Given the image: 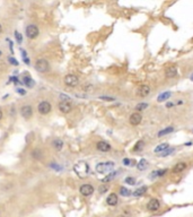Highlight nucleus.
I'll return each mask as SVG.
<instances>
[{"label": "nucleus", "instance_id": "nucleus-19", "mask_svg": "<svg viewBox=\"0 0 193 217\" xmlns=\"http://www.w3.org/2000/svg\"><path fill=\"white\" fill-rule=\"evenodd\" d=\"M63 145H64V144H63V141L61 139H58V138H56V139H54L52 141V146L54 148H56V151H61V149H62L63 148Z\"/></svg>", "mask_w": 193, "mask_h": 217}, {"label": "nucleus", "instance_id": "nucleus-6", "mask_svg": "<svg viewBox=\"0 0 193 217\" xmlns=\"http://www.w3.org/2000/svg\"><path fill=\"white\" fill-rule=\"evenodd\" d=\"M51 108H52V106H51V104H50L48 101H42L39 104V106H37L39 112L41 113V114H43V116L49 114V113L51 112Z\"/></svg>", "mask_w": 193, "mask_h": 217}, {"label": "nucleus", "instance_id": "nucleus-18", "mask_svg": "<svg viewBox=\"0 0 193 217\" xmlns=\"http://www.w3.org/2000/svg\"><path fill=\"white\" fill-rule=\"evenodd\" d=\"M147 187L146 186H144V187H140V188H138V189H136L132 192V196H134V197H141V196H144L145 193H146V191H147Z\"/></svg>", "mask_w": 193, "mask_h": 217}, {"label": "nucleus", "instance_id": "nucleus-9", "mask_svg": "<svg viewBox=\"0 0 193 217\" xmlns=\"http://www.w3.org/2000/svg\"><path fill=\"white\" fill-rule=\"evenodd\" d=\"M21 114L25 119H29L33 116V108L31 105H24L21 108Z\"/></svg>", "mask_w": 193, "mask_h": 217}, {"label": "nucleus", "instance_id": "nucleus-28", "mask_svg": "<svg viewBox=\"0 0 193 217\" xmlns=\"http://www.w3.org/2000/svg\"><path fill=\"white\" fill-rule=\"evenodd\" d=\"M32 156L34 158H36V160H40V158L42 157V153H41L40 149H34V151L32 152Z\"/></svg>", "mask_w": 193, "mask_h": 217}, {"label": "nucleus", "instance_id": "nucleus-43", "mask_svg": "<svg viewBox=\"0 0 193 217\" xmlns=\"http://www.w3.org/2000/svg\"><path fill=\"white\" fill-rule=\"evenodd\" d=\"M1 32H2V26L0 25V33H1Z\"/></svg>", "mask_w": 193, "mask_h": 217}, {"label": "nucleus", "instance_id": "nucleus-10", "mask_svg": "<svg viewBox=\"0 0 193 217\" xmlns=\"http://www.w3.org/2000/svg\"><path fill=\"white\" fill-rule=\"evenodd\" d=\"M129 121H130V123L132 126H138V124H140V122L142 121V116H141L140 113L134 112L130 116V120H129Z\"/></svg>", "mask_w": 193, "mask_h": 217}, {"label": "nucleus", "instance_id": "nucleus-24", "mask_svg": "<svg viewBox=\"0 0 193 217\" xmlns=\"http://www.w3.org/2000/svg\"><path fill=\"white\" fill-rule=\"evenodd\" d=\"M24 84L26 85L27 87H33V86H34V81H33L29 76H25L24 77Z\"/></svg>", "mask_w": 193, "mask_h": 217}, {"label": "nucleus", "instance_id": "nucleus-4", "mask_svg": "<svg viewBox=\"0 0 193 217\" xmlns=\"http://www.w3.org/2000/svg\"><path fill=\"white\" fill-rule=\"evenodd\" d=\"M64 84L67 85L68 87H76L79 84V78L74 74H68L64 77Z\"/></svg>", "mask_w": 193, "mask_h": 217}, {"label": "nucleus", "instance_id": "nucleus-2", "mask_svg": "<svg viewBox=\"0 0 193 217\" xmlns=\"http://www.w3.org/2000/svg\"><path fill=\"white\" fill-rule=\"evenodd\" d=\"M114 163L113 162H104L96 165V172L97 173H109L114 168Z\"/></svg>", "mask_w": 193, "mask_h": 217}, {"label": "nucleus", "instance_id": "nucleus-22", "mask_svg": "<svg viewBox=\"0 0 193 217\" xmlns=\"http://www.w3.org/2000/svg\"><path fill=\"white\" fill-rule=\"evenodd\" d=\"M148 166V162L145 160V158H142V160H140V162L137 164V168L138 170H140V171H144V170H146V168Z\"/></svg>", "mask_w": 193, "mask_h": 217}, {"label": "nucleus", "instance_id": "nucleus-25", "mask_svg": "<svg viewBox=\"0 0 193 217\" xmlns=\"http://www.w3.org/2000/svg\"><path fill=\"white\" fill-rule=\"evenodd\" d=\"M124 182H125L126 184H129V186H134V184L137 183V181H136V179L132 178V176H128V178H125Z\"/></svg>", "mask_w": 193, "mask_h": 217}, {"label": "nucleus", "instance_id": "nucleus-23", "mask_svg": "<svg viewBox=\"0 0 193 217\" xmlns=\"http://www.w3.org/2000/svg\"><path fill=\"white\" fill-rule=\"evenodd\" d=\"M120 195L122 197H129L131 195V191L125 187H121L120 188Z\"/></svg>", "mask_w": 193, "mask_h": 217}, {"label": "nucleus", "instance_id": "nucleus-14", "mask_svg": "<svg viewBox=\"0 0 193 217\" xmlns=\"http://www.w3.org/2000/svg\"><path fill=\"white\" fill-rule=\"evenodd\" d=\"M137 93L140 97H146V96H148L149 93H150V88H149V86H147V85H141L140 87L138 88Z\"/></svg>", "mask_w": 193, "mask_h": 217}, {"label": "nucleus", "instance_id": "nucleus-16", "mask_svg": "<svg viewBox=\"0 0 193 217\" xmlns=\"http://www.w3.org/2000/svg\"><path fill=\"white\" fill-rule=\"evenodd\" d=\"M186 168H187V164H186V163L179 162V163H177V164L173 168V172H174V173H181V172L184 171Z\"/></svg>", "mask_w": 193, "mask_h": 217}, {"label": "nucleus", "instance_id": "nucleus-33", "mask_svg": "<svg viewBox=\"0 0 193 217\" xmlns=\"http://www.w3.org/2000/svg\"><path fill=\"white\" fill-rule=\"evenodd\" d=\"M107 189H109V188H107L106 186H101L98 188V191H99V193H105L106 191H107Z\"/></svg>", "mask_w": 193, "mask_h": 217}, {"label": "nucleus", "instance_id": "nucleus-31", "mask_svg": "<svg viewBox=\"0 0 193 217\" xmlns=\"http://www.w3.org/2000/svg\"><path fill=\"white\" fill-rule=\"evenodd\" d=\"M8 61H9V62L13 65V66H18V65H19L17 60L15 59V58H13V57H9V58H8Z\"/></svg>", "mask_w": 193, "mask_h": 217}, {"label": "nucleus", "instance_id": "nucleus-32", "mask_svg": "<svg viewBox=\"0 0 193 217\" xmlns=\"http://www.w3.org/2000/svg\"><path fill=\"white\" fill-rule=\"evenodd\" d=\"M15 36H16V40H17V42L18 43H21V40H23V37H21V33H18V32H15Z\"/></svg>", "mask_w": 193, "mask_h": 217}, {"label": "nucleus", "instance_id": "nucleus-41", "mask_svg": "<svg viewBox=\"0 0 193 217\" xmlns=\"http://www.w3.org/2000/svg\"><path fill=\"white\" fill-rule=\"evenodd\" d=\"M2 119V111H1V110H0V120Z\"/></svg>", "mask_w": 193, "mask_h": 217}, {"label": "nucleus", "instance_id": "nucleus-20", "mask_svg": "<svg viewBox=\"0 0 193 217\" xmlns=\"http://www.w3.org/2000/svg\"><path fill=\"white\" fill-rule=\"evenodd\" d=\"M168 148H169V145L167 143L160 144V145H158L157 147L155 148V153H163V152H165L166 149H168Z\"/></svg>", "mask_w": 193, "mask_h": 217}, {"label": "nucleus", "instance_id": "nucleus-5", "mask_svg": "<svg viewBox=\"0 0 193 217\" xmlns=\"http://www.w3.org/2000/svg\"><path fill=\"white\" fill-rule=\"evenodd\" d=\"M35 69L39 73H46L50 69V65L45 59H39L35 63Z\"/></svg>", "mask_w": 193, "mask_h": 217}, {"label": "nucleus", "instance_id": "nucleus-27", "mask_svg": "<svg viewBox=\"0 0 193 217\" xmlns=\"http://www.w3.org/2000/svg\"><path fill=\"white\" fill-rule=\"evenodd\" d=\"M144 145H145V143L142 141V140H140V141H138L137 144H136V146L133 147V151L134 152H139V151H141L142 148H144Z\"/></svg>", "mask_w": 193, "mask_h": 217}, {"label": "nucleus", "instance_id": "nucleus-40", "mask_svg": "<svg viewBox=\"0 0 193 217\" xmlns=\"http://www.w3.org/2000/svg\"><path fill=\"white\" fill-rule=\"evenodd\" d=\"M172 106H174V103H172V102H167L166 103V108H172Z\"/></svg>", "mask_w": 193, "mask_h": 217}, {"label": "nucleus", "instance_id": "nucleus-39", "mask_svg": "<svg viewBox=\"0 0 193 217\" xmlns=\"http://www.w3.org/2000/svg\"><path fill=\"white\" fill-rule=\"evenodd\" d=\"M17 93H19L21 95H25V94H26V91H24L23 88H18V89H17Z\"/></svg>", "mask_w": 193, "mask_h": 217}, {"label": "nucleus", "instance_id": "nucleus-26", "mask_svg": "<svg viewBox=\"0 0 193 217\" xmlns=\"http://www.w3.org/2000/svg\"><path fill=\"white\" fill-rule=\"evenodd\" d=\"M115 175H116V172H113V173H110V174L107 175V176H105V178L103 179V180H102V182H103V183L110 182V181H111V180H112V179L114 178Z\"/></svg>", "mask_w": 193, "mask_h": 217}, {"label": "nucleus", "instance_id": "nucleus-7", "mask_svg": "<svg viewBox=\"0 0 193 217\" xmlns=\"http://www.w3.org/2000/svg\"><path fill=\"white\" fill-rule=\"evenodd\" d=\"M94 187L91 186V184H88V183H85L83 186L79 188V191L80 193L83 195L84 197H89L91 196L93 193H94Z\"/></svg>", "mask_w": 193, "mask_h": 217}, {"label": "nucleus", "instance_id": "nucleus-37", "mask_svg": "<svg viewBox=\"0 0 193 217\" xmlns=\"http://www.w3.org/2000/svg\"><path fill=\"white\" fill-rule=\"evenodd\" d=\"M123 164L125 165V166H129V165H131V161L129 158H124L123 160Z\"/></svg>", "mask_w": 193, "mask_h": 217}, {"label": "nucleus", "instance_id": "nucleus-21", "mask_svg": "<svg viewBox=\"0 0 193 217\" xmlns=\"http://www.w3.org/2000/svg\"><path fill=\"white\" fill-rule=\"evenodd\" d=\"M173 131H174V128H173V127H168V128H165V129L160 130V131L157 133V136L163 137V136H165V135H168V133L173 132Z\"/></svg>", "mask_w": 193, "mask_h": 217}, {"label": "nucleus", "instance_id": "nucleus-12", "mask_svg": "<svg viewBox=\"0 0 193 217\" xmlns=\"http://www.w3.org/2000/svg\"><path fill=\"white\" fill-rule=\"evenodd\" d=\"M58 108H59V110L62 113H69V112H71V110H72V106H71V104L69 103V102L61 101L59 103V105H58Z\"/></svg>", "mask_w": 193, "mask_h": 217}, {"label": "nucleus", "instance_id": "nucleus-36", "mask_svg": "<svg viewBox=\"0 0 193 217\" xmlns=\"http://www.w3.org/2000/svg\"><path fill=\"white\" fill-rule=\"evenodd\" d=\"M60 97L62 98V102H68L69 100H70V97H68L67 95H63V94L60 95Z\"/></svg>", "mask_w": 193, "mask_h": 217}, {"label": "nucleus", "instance_id": "nucleus-8", "mask_svg": "<svg viewBox=\"0 0 193 217\" xmlns=\"http://www.w3.org/2000/svg\"><path fill=\"white\" fill-rule=\"evenodd\" d=\"M160 208V203H159V200L156 199V198H152L148 201L147 203V209L149 211H157L158 209Z\"/></svg>", "mask_w": 193, "mask_h": 217}, {"label": "nucleus", "instance_id": "nucleus-1", "mask_svg": "<svg viewBox=\"0 0 193 217\" xmlns=\"http://www.w3.org/2000/svg\"><path fill=\"white\" fill-rule=\"evenodd\" d=\"M74 170L76 172V174L80 178H86L89 173V166L86 162H79L74 166Z\"/></svg>", "mask_w": 193, "mask_h": 217}, {"label": "nucleus", "instance_id": "nucleus-38", "mask_svg": "<svg viewBox=\"0 0 193 217\" xmlns=\"http://www.w3.org/2000/svg\"><path fill=\"white\" fill-rule=\"evenodd\" d=\"M119 217H131V215H130V213H129V211H123V213L121 214Z\"/></svg>", "mask_w": 193, "mask_h": 217}, {"label": "nucleus", "instance_id": "nucleus-35", "mask_svg": "<svg viewBox=\"0 0 193 217\" xmlns=\"http://www.w3.org/2000/svg\"><path fill=\"white\" fill-rule=\"evenodd\" d=\"M21 53H23V59H24L25 62L29 63V59H28V58H26V52H25L24 50H21Z\"/></svg>", "mask_w": 193, "mask_h": 217}, {"label": "nucleus", "instance_id": "nucleus-42", "mask_svg": "<svg viewBox=\"0 0 193 217\" xmlns=\"http://www.w3.org/2000/svg\"><path fill=\"white\" fill-rule=\"evenodd\" d=\"M190 79H191V81H193V74H192V75H191V76H190Z\"/></svg>", "mask_w": 193, "mask_h": 217}, {"label": "nucleus", "instance_id": "nucleus-17", "mask_svg": "<svg viewBox=\"0 0 193 217\" xmlns=\"http://www.w3.org/2000/svg\"><path fill=\"white\" fill-rule=\"evenodd\" d=\"M171 96H172V92H164V93H162V94L158 95L157 102H159V103H162V102H165V101H167V100H168Z\"/></svg>", "mask_w": 193, "mask_h": 217}, {"label": "nucleus", "instance_id": "nucleus-30", "mask_svg": "<svg viewBox=\"0 0 193 217\" xmlns=\"http://www.w3.org/2000/svg\"><path fill=\"white\" fill-rule=\"evenodd\" d=\"M173 152H174V148H171V147H169L168 149H166L165 152H163V154L160 155V156H162V157H165V156H167V155H171V154H172Z\"/></svg>", "mask_w": 193, "mask_h": 217}, {"label": "nucleus", "instance_id": "nucleus-29", "mask_svg": "<svg viewBox=\"0 0 193 217\" xmlns=\"http://www.w3.org/2000/svg\"><path fill=\"white\" fill-rule=\"evenodd\" d=\"M148 108V104L147 103H139V104L136 106V110L137 111H142V110H145V108Z\"/></svg>", "mask_w": 193, "mask_h": 217}, {"label": "nucleus", "instance_id": "nucleus-44", "mask_svg": "<svg viewBox=\"0 0 193 217\" xmlns=\"http://www.w3.org/2000/svg\"><path fill=\"white\" fill-rule=\"evenodd\" d=\"M1 54H2V52H1V51H0V57H1Z\"/></svg>", "mask_w": 193, "mask_h": 217}, {"label": "nucleus", "instance_id": "nucleus-34", "mask_svg": "<svg viewBox=\"0 0 193 217\" xmlns=\"http://www.w3.org/2000/svg\"><path fill=\"white\" fill-rule=\"evenodd\" d=\"M101 100H103V101H110V102H112V101H114L115 98L114 97H107V96H101Z\"/></svg>", "mask_w": 193, "mask_h": 217}, {"label": "nucleus", "instance_id": "nucleus-3", "mask_svg": "<svg viewBox=\"0 0 193 217\" xmlns=\"http://www.w3.org/2000/svg\"><path fill=\"white\" fill-rule=\"evenodd\" d=\"M25 33H26V36H27L28 39H36L37 36H39V27L36 26V25H28L26 30H25Z\"/></svg>", "mask_w": 193, "mask_h": 217}, {"label": "nucleus", "instance_id": "nucleus-15", "mask_svg": "<svg viewBox=\"0 0 193 217\" xmlns=\"http://www.w3.org/2000/svg\"><path fill=\"white\" fill-rule=\"evenodd\" d=\"M96 147H97V149L99 152H104V153L111 151V145L109 143H106V141H98L96 144Z\"/></svg>", "mask_w": 193, "mask_h": 217}, {"label": "nucleus", "instance_id": "nucleus-13", "mask_svg": "<svg viewBox=\"0 0 193 217\" xmlns=\"http://www.w3.org/2000/svg\"><path fill=\"white\" fill-rule=\"evenodd\" d=\"M118 201H119V198H118V195L114 192L110 193L109 197L106 198V203L109 205V206H116L118 205Z\"/></svg>", "mask_w": 193, "mask_h": 217}, {"label": "nucleus", "instance_id": "nucleus-11", "mask_svg": "<svg viewBox=\"0 0 193 217\" xmlns=\"http://www.w3.org/2000/svg\"><path fill=\"white\" fill-rule=\"evenodd\" d=\"M176 75H177V68H176V66L171 65V66H168L167 68H166L165 76L167 78H174V77H176Z\"/></svg>", "mask_w": 193, "mask_h": 217}]
</instances>
